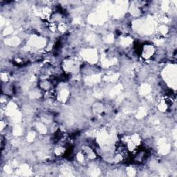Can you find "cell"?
Masks as SVG:
<instances>
[{
    "mask_svg": "<svg viewBox=\"0 0 177 177\" xmlns=\"http://www.w3.org/2000/svg\"><path fill=\"white\" fill-rule=\"evenodd\" d=\"M142 58L145 60L151 59L156 54L155 46L151 44H145L142 46L141 49Z\"/></svg>",
    "mask_w": 177,
    "mask_h": 177,
    "instance_id": "1",
    "label": "cell"
},
{
    "mask_svg": "<svg viewBox=\"0 0 177 177\" xmlns=\"http://www.w3.org/2000/svg\"><path fill=\"white\" fill-rule=\"evenodd\" d=\"M1 80L3 83H7L9 80V76L7 72L2 71L1 73Z\"/></svg>",
    "mask_w": 177,
    "mask_h": 177,
    "instance_id": "4",
    "label": "cell"
},
{
    "mask_svg": "<svg viewBox=\"0 0 177 177\" xmlns=\"http://www.w3.org/2000/svg\"><path fill=\"white\" fill-rule=\"evenodd\" d=\"M130 140L132 143H134V144H135L137 147H139V146L141 145L142 138L138 134L135 133V134L131 135L130 136Z\"/></svg>",
    "mask_w": 177,
    "mask_h": 177,
    "instance_id": "3",
    "label": "cell"
},
{
    "mask_svg": "<svg viewBox=\"0 0 177 177\" xmlns=\"http://www.w3.org/2000/svg\"><path fill=\"white\" fill-rule=\"evenodd\" d=\"M53 153L56 156H62L66 153V148L62 145H58L54 148Z\"/></svg>",
    "mask_w": 177,
    "mask_h": 177,
    "instance_id": "2",
    "label": "cell"
}]
</instances>
